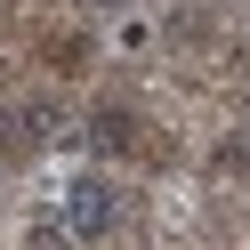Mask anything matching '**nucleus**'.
<instances>
[{"label": "nucleus", "instance_id": "nucleus-1", "mask_svg": "<svg viewBox=\"0 0 250 250\" xmlns=\"http://www.w3.org/2000/svg\"><path fill=\"white\" fill-rule=\"evenodd\" d=\"M65 226L73 234H105V226H113V186H105V178H81L65 194Z\"/></svg>", "mask_w": 250, "mask_h": 250}]
</instances>
